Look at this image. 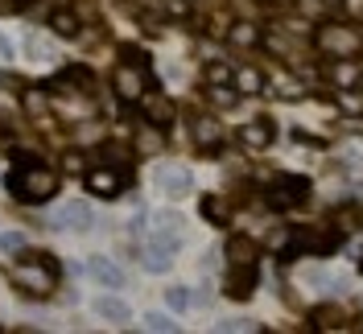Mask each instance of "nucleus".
<instances>
[{
    "instance_id": "obj_33",
    "label": "nucleus",
    "mask_w": 363,
    "mask_h": 334,
    "mask_svg": "<svg viewBox=\"0 0 363 334\" xmlns=\"http://www.w3.org/2000/svg\"><path fill=\"white\" fill-rule=\"evenodd\" d=\"M13 54H17V50H13V42L0 33V62H13Z\"/></svg>"
},
{
    "instance_id": "obj_13",
    "label": "nucleus",
    "mask_w": 363,
    "mask_h": 334,
    "mask_svg": "<svg viewBox=\"0 0 363 334\" xmlns=\"http://www.w3.org/2000/svg\"><path fill=\"white\" fill-rule=\"evenodd\" d=\"M165 149V128H157V124H140L136 128V136H133V157L140 153V157H153V153H161Z\"/></svg>"
},
{
    "instance_id": "obj_20",
    "label": "nucleus",
    "mask_w": 363,
    "mask_h": 334,
    "mask_svg": "<svg viewBox=\"0 0 363 334\" xmlns=\"http://www.w3.org/2000/svg\"><path fill=\"white\" fill-rule=\"evenodd\" d=\"M235 91L240 95H264L269 91V79L260 67H235Z\"/></svg>"
},
{
    "instance_id": "obj_8",
    "label": "nucleus",
    "mask_w": 363,
    "mask_h": 334,
    "mask_svg": "<svg viewBox=\"0 0 363 334\" xmlns=\"http://www.w3.org/2000/svg\"><path fill=\"white\" fill-rule=\"evenodd\" d=\"M256 265H231L227 268V285H223V293L231 297V301H248L252 293H256Z\"/></svg>"
},
{
    "instance_id": "obj_34",
    "label": "nucleus",
    "mask_w": 363,
    "mask_h": 334,
    "mask_svg": "<svg viewBox=\"0 0 363 334\" xmlns=\"http://www.w3.org/2000/svg\"><path fill=\"white\" fill-rule=\"evenodd\" d=\"M342 9H347V17H355V21L363 17V0H342Z\"/></svg>"
},
{
    "instance_id": "obj_3",
    "label": "nucleus",
    "mask_w": 363,
    "mask_h": 334,
    "mask_svg": "<svg viewBox=\"0 0 363 334\" xmlns=\"http://www.w3.org/2000/svg\"><path fill=\"white\" fill-rule=\"evenodd\" d=\"M314 50L326 54V58H363V33L355 25H339V21H326L314 29Z\"/></svg>"
},
{
    "instance_id": "obj_36",
    "label": "nucleus",
    "mask_w": 363,
    "mask_h": 334,
    "mask_svg": "<svg viewBox=\"0 0 363 334\" xmlns=\"http://www.w3.org/2000/svg\"><path fill=\"white\" fill-rule=\"evenodd\" d=\"M0 247H21V235H17V231H9V235H0Z\"/></svg>"
},
{
    "instance_id": "obj_37",
    "label": "nucleus",
    "mask_w": 363,
    "mask_h": 334,
    "mask_svg": "<svg viewBox=\"0 0 363 334\" xmlns=\"http://www.w3.org/2000/svg\"><path fill=\"white\" fill-rule=\"evenodd\" d=\"M355 326H359V330H363V313H359V318H355Z\"/></svg>"
},
{
    "instance_id": "obj_29",
    "label": "nucleus",
    "mask_w": 363,
    "mask_h": 334,
    "mask_svg": "<svg viewBox=\"0 0 363 334\" xmlns=\"http://www.w3.org/2000/svg\"><path fill=\"white\" fill-rule=\"evenodd\" d=\"M25 111H29V116H42V120H45V99L38 95V91H25Z\"/></svg>"
},
{
    "instance_id": "obj_24",
    "label": "nucleus",
    "mask_w": 363,
    "mask_h": 334,
    "mask_svg": "<svg viewBox=\"0 0 363 334\" xmlns=\"http://www.w3.org/2000/svg\"><path fill=\"white\" fill-rule=\"evenodd\" d=\"M310 326H314V330H339L342 313L335 310V306H318V310H310Z\"/></svg>"
},
{
    "instance_id": "obj_26",
    "label": "nucleus",
    "mask_w": 363,
    "mask_h": 334,
    "mask_svg": "<svg viewBox=\"0 0 363 334\" xmlns=\"http://www.w3.org/2000/svg\"><path fill=\"white\" fill-rule=\"evenodd\" d=\"M165 306H169V310H190V306H194V293L186 289V285H169V289H165Z\"/></svg>"
},
{
    "instance_id": "obj_25",
    "label": "nucleus",
    "mask_w": 363,
    "mask_h": 334,
    "mask_svg": "<svg viewBox=\"0 0 363 334\" xmlns=\"http://www.w3.org/2000/svg\"><path fill=\"white\" fill-rule=\"evenodd\" d=\"M203 79L206 83H235V70H231V62H223V58H211L203 67Z\"/></svg>"
},
{
    "instance_id": "obj_16",
    "label": "nucleus",
    "mask_w": 363,
    "mask_h": 334,
    "mask_svg": "<svg viewBox=\"0 0 363 334\" xmlns=\"http://www.w3.org/2000/svg\"><path fill=\"white\" fill-rule=\"evenodd\" d=\"M50 33H54V38H79V33H83V21H79V13H74V9H54V13H50Z\"/></svg>"
},
{
    "instance_id": "obj_6",
    "label": "nucleus",
    "mask_w": 363,
    "mask_h": 334,
    "mask_svg": "<svg viewBox=\"0 0 363 334\" xmlns=\"http://www.w3.org/2000/svg\"><path fill=\"white\" fill-rule=\"evenodd\" d=\"M83 182H87V190L95 199H120V190H124V174H120V169H108V165L87 169Z\"/></svg>"
},
{
    "instance_id": "obj_4",
    "label": "nucleus",
    "mask_w": 363,
    "mask_h": 334,
    "mask_svg": "<svg viewBox=\"0 0 363 334\" xmlns=\"http://www.w3.org/2000/svg\"><path fill=\"white\" fill-rule=\"evenodd\" d=\"M310 199V178H294V174H285V178L272 182V190L264 194V202L269 206H277V211H285V206H297V202Z\"/></svg>"
},
{
    "instance_id": "obj_10",
    "label": "nucleus",
    "mask_w": 363,
    "mask_h": 334,
    "mask_svg": "<svg viewBox=\"0 0 363 334\" xmlns=\"http://www.w3.org/2000/svg\"><path fill=\"white\" fill-rule=\"evenodd\" d=\"M157 186L165 190V194H174V199H182V194H190L194 190V178H190V169L186 165H157Z\"/></svg>"
},
{
    "instance_id": "obj_31",
    "label": "nucleus",
    "mask_w": 363,
    "mask_h": 334,
    "mask_svg": "<svg viewBox=\"0 0 363 334\" xmlns=\"http://www.w3.org/2000/svg\"><path fill=\"white\" fill-rule=\"evenodd\" d=\"M339 104H342L347 111H363V99L355 95V91H339Z\"/></svg>"
},
{
    "instance_id": "obj_7",
    "label": "nucleus",
    "mask_w": 363,
    "mask_h": 334,
    "mask_svg": "<svg viewBox=\"0 0 363 334\" xmlns=\"http://www.w3.org/2000/svg\"><path fill=\"white\" fill-rule=\"evenodd\" d=\"M112 87L120 99H145V87H149V74H145V67H136L133 62H124V67L112 74Z\"/></svg>"
},
{
    "instance_id": "obj_11",
    "label": "nucleus",
    "mask_w": 363,
    "mask_h": 334,
    "mask_svg": "<svg viewBox=\"0 0 363 334\" xmlns=\"http://www.w3.org/2000/svg\"><path fill=\"white\" fill-rule=\"evenodd\" d=\"M182 240H169V235H157L153 244L145 247V256H140V265L149 268V272H165V268L174 265V252H178Z\"/></svg>"
},
{
    "instance_id": "obj_30",
    "label": "nucleus",
    "mask_w": 363,
    "mask_h": 334,
    "mask_svg": "<svg viewBox=\"0 0 363 334\" xmlns=\"http://www.w3.org/2000/svg\"><path fill=\"white\" fill-rule=\"evenodd\" d=\"M62 174H83V153H79V149H70V153L62 157Z\"/></svg>"
},
{
    "instance_id": "obj_22",
    "label": "nucleus",
    "mask_w": 363,
    "mask_h": 334,
    "mask_svg": "<svg viewBox=\"0 0 363 334\" xmlns=\"http://www.w3.org/2000/svg\"><path fill=\"white\" fill-rule=\"evenodd\" d=\"M145 120L157 124V128H169V120H174V104H169L165 95H145Z\"/></svg>"
},
{
    "instance_id": "obj_5",
    "label": "nucleus",
    "mask_w": 363,
    "mask_h": 334,
    "mask_svg": "<svg viewBox=\"0 0 363 334\" xmlns=\"http://www.w3.org/2000/svg\"><path fill=\"white\" fill-rule=\"evenodd\" d=\"M326 79L335 83V91H355L363 83V58H330Z\"/></svg>"
},
{
    "instance_id": "obj_14",
    "label": "nucleus",
    "mask_w": 363,
    "mask_h": 334,
    "mask_svg": "<svg viewBox=\"0 0 363 334\" xmlns=\"http://www.w3.org/2000/svg\"><path fill=\"white\" fill-rule=\"evenodd\" d=\"M260 260V244L252 240V235H231L227 240V265H256Z\"/></svg>"
},
{
    "instance_id": "obj_38",
    "label": "nucleus",
    "mask_w": 363,
    "mask_h": 334,
    "mask_svg": "<svg viewBox=\"0 0 363 334\" xmlns=\"http://www.w3.org/2000/svg\"><path fill=\"white\" fill-rule=\"evenodd\" d=\"M330 4H342V0H330Z\"/></svg>"
},
{
    "instance_id": "obj_19",
    "label": "nucleus",
    "mask_w": 363,
    "mask_h": 334,
    "mask_svg": "<svg viewBox=\"0 0 363 334\" xmlns=\"http://www.w3.org/2000/svg\"><path fill=\"white\" fill-rule=\"evenodd\" d=\"M54 227H74V231H87V227H91V206H87V202H67V206L54 215Z\"/></svg>"
},
{
    "instance_id": "obj_12",
    "label": "nucleus",
    "mask_w": 363,
    "mask_h": 334,
    "mask_svg": "<svg viewBox=\"0 0 363 334\" xmlns=\"http://www.w3.org/2000/svg\"><path fill=\"white\" fill-rule=\"evenodd\" d=\"M87 272L99 281V289H124V268L116 265V260H108V256H91Z\"/></svg>"
},
{
    "instance_id": "obj_23",
    "label": "nucleus",
    "mask_w": 363,
    "mask_h": 334,
    "mask_svg": "<svg viewBox=\"0 0 363 334\" xmlns=\"http://www.w3.org/2000/svg\"><path fill=\"white\" fill-rule=\"evenodd\" d=\"M206 99L215 104V108H235L240 104V91H235V83H206Z\"/></svg>"
},
{
    "instance_id": "obj_2",
    "label": "nucleus",
    "mask_w": 363,
    "mask_h": 334,
    "mask_svg": "<svg viewBox=\"0 0 363 334\" xmlns=\"http://www.w3.org/2000/svg\"><path fill=\"white\" fill-rule=\"evenodd\" d=\"M9 281L21 285L25 293H45L58 289V260H50V252H21L17 265H9Z\"/></svg>"
},
{
    "instance_id": "obj_21",
    "label": "nucleus",
    "mask_w": 363,
    "mask_h": 334,
    "mask_svg": "<svg viewBox=\"0 0 363 334\" xmlns=\"http://www.w3.org/2000/svg\"><path fill=\"white\" fill-rule=\"evenodd\" d=\"M194 140L203 145L206 157H219V124H215L211 116H199V120H194Z\"/></svg>"
},
{
    "instance_id": "obj_15",
    "label": "nucleus",
    "mask_w": 363,
    "mask_h": 334,
    "mask_svg": "<svg viewBox=\"0 0 363 334\" xmlns=\"http://www.w3.org/2000/svg\"><path fill=\"white\" fill-rule=\"evenodd\" d=\"M227 42L240 45V50H256V45L264 42V29L256 21H231V29H227Z\"/></svg>"
},
{
    "instance_id": "obj_17",
    "label": "nucleus",
    "mask_w": 363,
    "mask_h": 334,
    "mask_svg": "<svg viewBox=\"0 0 363 334\" xmlns=\"http://www.w3.org/2000/svg\"><path fill=\"white\" fill-rule=\"evenodd\" d=\"M95 318H104V322H128L133 310H128V301H120L116 293H104V297H95Z\"/></svg>"
},
{
    "instance_id": "obj_1",
    "label": "nucleus",
    "mask_w": 363,
    "mask_h": 334,
    "mask_svg": "<svg viewBox=\"0 0 363 334\" xmlns=\"http://www.w3.org/2000/svg\"><path fill=\"white\" fill-rule=\"evenodd\" d=\"M9 186V194L17 202H29V206H38V202H50L58 194V174L42 165V161H17V169L4 178Z\"/></svg>"
},
{
    "instance_id": "obj_18",
    "label": "nucleus",
    "mask_w": 363,
    "mask_h": 334,
    "mask_svg": "<svg viewBox=\"0 0 363 334\" xmlns=\"http://www.w3.org/2000/svg\"><path fill=\"white\" fill-rule=\"evenodd\" d=\"M199 215L215 227H231V202H223L219 194H203L199 199Z\"/></svg>"
},
{
    "instance_id": "obj_9",
    "label": "nucleus",
    "mask_w": 363,
    "mask_h": 334,
    "mask_svg": "<svg viewBox=\"0 0 363 334\" xmlns=\"http://www.w3.org/2000/svg\"><path fill=\"white\" fill-rule=\"evenodd\" d=\"M272 140H277V124H272L269 116H256L248 124H240V145H248V149H269Z\"/></svg>"
},
{
    "instance_id": "obj_32",
    "label": "nucleus",
    "mask_w": 363,
    "mask_h": 334,
    "mask_svg": "<svg viewBox=\"0 0 363 334\" xmlns=\"http://www.w3.org/2000/svg\"><path fill=\"white\" fill-rule=\"evenodd\" d=\"M165 9H169L174 17H190V4H186V0H165Z\"/></svg>"
},
{
    "instance_id": "obj_35",
    "label": "nucleus",
    "mask_w": 363,
    "mask_h": 334,
    "mask_svg": "<svg viewBox=\"0 0 363 334\" xmlns=\"http://www.w3.org/2000/svg\"><path fill=\"white\" fill-rule=\"evenodd\" d=\"M9 13H21V0H0V17H9Z\"/></svg>"
},
{
    "instance_id": "obj_28",
    "label": "nucleus",
    "mask_w": 363,
    "mask_h": 334,
    "mask_svg": "<svg viewBox=\"0 0 363 334\" xmlns=\"http://www.w3.org/2000/svg\"><path fill=\"white\" fill-rule=\"evenodd\" d=\"M25 50H29V58H38V62H45V58H54V45L45 42V38H33V33H29V42H25Z\"/></svg>"
},
{
    "instance_id": "obj_39",
    "label": "nucleus",
    "mask_w": 363,
    "mask_h": 334,
    "mask_svg": "<svg viewBox=\"0 0 363 334\" xmlns=\"http://www.w3.org/2000/svg\"><path fill=\"white\" fill-rule=\"evenodd\" d=\"M359 268H363V256H359Z\"/></svg>"
},
{
    "instance_id": "obj_27",
    "label": "nucleus",
    "mask_w": 363,
    "mask_h": 334,
    "mask_svg": "<svg viewBox=\"0 0 363 334\" xmlns=\"http://www.w3.org/2000/svg\"><path fill=\"white\" fill-rule=\"evenodd\" d=\"M140 326H145V330H153V334H169V330H178V322H169V318H165V313H145V318H140Z\"/></svg>"
}]
</instances>
